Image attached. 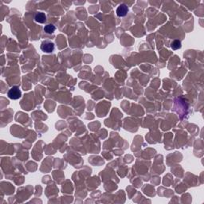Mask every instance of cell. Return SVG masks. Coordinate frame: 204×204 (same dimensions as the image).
<instances>
[{
    "label": "cell",
    "mask_w": 204,
    "mask_h": 204,
    "mask_svg": "<svg viewBox=\"0 0 204 204\" xmlns=\"http://www.w3.org/2000/svg\"><path fill=\"white\" fill-rule=\"evenodd\" d=\"M8 97L11 100H18L22 96V92L19 87L14 86L8 91Z\"/></svg>",
    "instance_id": "obj_1"
},
{
    "label": "cell",
    "mask_w": 204,
    "mask_h": 204,
    "mask_svg": "<svg viewBox=\"0 0 204 204\" xmlns=\"http://www.w3.org/2000/svg\"><path fill=\"white\" fill-rule=\"evenodd\" d=\"M41 49L44 53H52L54 50V44L50 41H44L41 45Z\"/></svg>",
    "instance_id": "obj_2"
},
{
    "label": "cell",
    "mask_w": 204,
    "mask_h": 204,
    "mask_svg": "<svg viewBox=\"0 0 204 204\" xmlns=\"http://www.w3.org/2000/svg\"><path fill=\"white\" fill-rule=\"evenodd\" d=\"M55 30H56V27L53 24H48L44 27V31L47 34H53Z\"/></svg>",
    "instance_id": "obj_5"
},
{
    "label": "cell",
    "mask_w": 204,
    "mask_h": 204,
    "mask_svg": "<svg viewBox=\"0 0 204 204\" xmlns=\"http://www.w3.org/2000/svg\"><path fill=\"white\" fill-rule=\"evenodd\" d=\"M129 11V8L125 4H120L117 9V14L118 17H124Z\"/></svg>",
    "instance_id": "obj_3"
},
{
    "label": "cell",
    "mask_w": 204,
    "mask_h": 204,
    "mask_svg": "<svg viewBox=\"0 0 204 204\" xmlns=\"http://www.w3.org/2000/svg\"><path fill=\"white\" fill-rule=\"evenodd\" d=\"M34 20L38 23H44L46 21V16L44 13L40 12V13H38L36 14L35 17H34Z\"/></svg>",
    "instance_id": "obj_4"
},
{
    "label": "cell",
    "mask_w": 204,
    "mask_h": 204,
    "mask_svg": "<svg viewBox=\"0 0 204 204\" xmlns=\"http://www.w3.org/2000/svg\"><path fill=\"white\" fill-rule=\"evenodd\" d=\"M171 47L174 50H177V49H180L181 48V42L179 40H175L171 42Z\"/></svg>",
    "instance_id": "obj_6"
}]
</instances>
